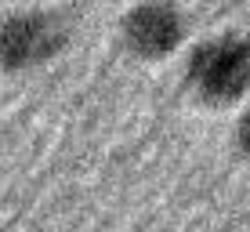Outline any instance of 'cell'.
<instances>
[{
    "label": "cell",
    "instance_id": "obj_1",
    "mask_svg": "<svg viewBox=\"0 0 250 232\" xmlns=\"http://www.w3.org/2000/svg\"><path fill=\"white\" fill-rule=\"evenodd\" d=\"M185 76H188V87L203 102L229 105V102L243 98L250 87V40L236 37V33L203 40L188 55Z\"/></svg>",
    "mask_w": 250,
    "mask_h": 232
},
{
    "label": "cell",
    "instance_id": "obj_2",
    "mask_svg": "<svg viewBox=\"0 0 250 232\" xmlns=\"http://www.w3.org/2000/svg\"><path fill=\"white\" fill-rule=\"evenodd\" d=\"M69 29L51 11H15L0 22V69H33L65 47Z\"/></svg>",
    "mask_w": 250,
    "mask_h": 232
},
{
    "label": "cell",
    "instance_id": "obj_3",
    "mask_svg": "<svg viewBox=\"0 0 250 232\" xmlns=\"http://www.w3.org/2000/svg\"><path fill=\"white\" fill-rule=\"evenodd\" d=\"M120 29H124V44L131 55L156 62V58H167L170 51L182 44L185 19L167 0H145V4H134L124 15Z\"/></svg>",
    "mask_w": 250,
    "mask_h": 232
},
{
    "label": "cell",
    "instance_id": "obj_4",
    "mask_svg": "<svg viewBox=\"0 0 250 232\" xmlns=\"http://www.w3.org/2000/svg\"><path fill=\"white\" fill-rule=\"evenodd\" d=\"M236 142H239V149L250 156V109L243 116H239V127H236Z\"/></svg>",
    "mask_w": 250,
    "mask_h": 232
}]
</instances>
